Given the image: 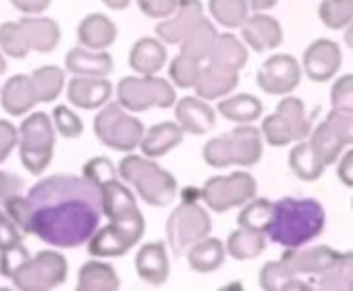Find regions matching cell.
I'll list each match as a JSON object with an SVG mask.
<instances>
[{
  "label": "cell",
  "instance_id": "6da1fadb",
  "mask_svg": "<svg viewBox=\"0 0 353 291\" xmlns=\"http://www.w3.org/2000/svg\"><path fill=\"white\" fill-rule=\"evenodd\" d=\"M104 214V194L90 177L52 175L38 181L26 198L23 233L54 248L90 241Z\"/></svg>",
  "mask_w": 353,
  "mask_h": 291
},
{
  "label": "cell",
  "instance_id": "7a4b0ae2",
  "mask_svg": "<svg viewBox=\"0 0 353 291\" xmlns=\"http://www.w3.org/2000/svg\"><path fill=\"white\" fill-rule=\"evenodd\" d=\"M83 175L100 185L104 194V214L112 221L110 227L94 233L90 239L92 256H123L143 233V219L135 208L133 196L114 177V167L106 159H92L83 167Z\"/></svg>",
  "mask_w": 353,
  "mask_h": 291
},
{
  "label": "cell",
  "instance_id": "3957f363",
  "mask_svg": "<svg viewBox=\"0 0 353 291\" xmlns=\"http://www.w3.org/2000/svg\"><path fill=\"white\" fill-rule=\"evenodd\" d=\"M324 229V210L316 200L283 198L272 206L266 225L268 237L285 248H297L314 239Z\"/></svg>",
  "mask_w": 353,
  "mask_h": 291
},
{
  "label": "cell",
  "instance_id": "277c9868",
  "mask_svg": "<svg viewBox=\"0 0 353 291\" xmlns=\"http://www.w3.org/2000/svg\"><path fill=\"white\" fill-rule=\"evenodd\" d=\"M54 123L46 112L30 114L19 127V157L21 165L32 175H42L54 152Z\"/></svg>",
  "mask_w": 353,
  "mask_h": 291
},
{
  "label": "cell",
  "instance_id": "5b68a950",
  "mask_svg": "<svg viewBox=\"0 0 353 291\" xmlns=\"http://www.w3.org/2000/svg\"><path fill=\"white\" fill-rule=\"evenodd\" d=\"M67 279V260L59 252H38L30 256L11 277L21 291H48L63 285Z\"/></svg>",
  "mask_w": 353,
  "mask_h": 291
},
{
  "label": "cell",
  "instance_id": "8992f818",
  "mask_svg": "<svg viewBox=\"0 0 353 291\" xmlns=\"http://www.w3.org/2000/svg\"><path fill=\"white\" fill-rule=\"evenodd\" d=\"M141 123L127 117L119 104H108L94 121V131L98 139L114 150H133L141 137Z\"/></svg>",
  "mask_w": 353,
  "mask_h": 291
},
{
  "label": "cell",
  "instance_id": "52a82bcc",
  "mask_svg": "<svg viewBox=\"0 0 353 291\" xmlns=\"http://www.w3.org/2000/svg\"><path fill=\"white\" fill-rule=\"evenodd\" d=\"M174 100L172 88L158 77H125L119 83V104L131 110H143L150 104H158L162 108L170 106Z\"/></svg>",
  "mask_w": 353,
  "mask_h": 291
},
{
  "label": "cell",
  "instance_id": "ba28073f",
  "mask_svg": "<svg viewBox=\"0 0 353 291\" xmlns=\"http://www.w3.org/2000/svg\"><path fill=\"white\" fill-rule=\"evenodd\" d=\"M21 233L23 231L13 223L7 210H0V274L7 279H11L15 270L30 258Z\"/></svg>",
  "mask_w": 353,
  "mask_h": 291
},
{
  "label": "cell",
  "instance_id": "9c48e42d",
  "mask_svg": "<svg viewBox=\"0 0 353 291\" xmlns=\"http://www.w3.org/2000/svg\"><path fill=\"white\" fill-rule=\"evenodd\" d=\"M297 81H299V65L289 54L270 57L258 73V83L268 94L291 92V90H295Z\"/></svg>",
  "mask_w": 353,
  "mask_h": 291
},
{
  "label": "cell",
  "instance_id": "30bf717a",
  "mask_svg": "<svg viewBox=\"0 0 353 291\" xmlns=\"http://www.w3.org/2000/svg\"><path fill=\"white\" fill-rule=\"evenodd\" d=\"M200 19H202V5L198 0H183V3H179V7H176L172 19L166 17V21L158 23L156 34L168 44H179L196 28Z\"/></svg>",
  "mask_w": 353,
  "mask_h": 291
},
{
  "label": "cell",
  "instance_id": "8fae6325",
  "mask_svg": "<svg viewBox=\"0 0 353 291\" xmlns=\"http://www.w3.org/2000/svg\"><path fill=\"white\" fill-rule=\"evenodd\" d=\"M305 73L314 81H326L334 75V71L341 67V50L330 40H318L314 42L303 57Z\"/></svg>",
  "mask_w": 353,
  "mask_h": 291
},
{
  "label": "cell",
  "instance_id": "7c38bea8",
  "mask_svg": "<svg viewBox=\"0 0 353 291\" xmlns=\"http://www.w3.org/2000/svg\"><path fill=\"white\" fill-rule=\"evenodd\" d=\"M110 94H112V86L104 77L77 75L75 79L69 81V88H67V96H69L71 104L85 108V110H92V108L106 104Z\"/></svg>",
  "mask_w": 353,
  "mask_h": 291
},
{
  "label": "cell",
  "instance_id": "4fadbf2b",
  "mask_svg": "<svg viewBox=\"0 0 353 291\" xmlns=\"http://www.w3.org/2000/svg\"><path fill=\"white\" fill-rule=\"evenodd\" d=\"M0 104L11 117H21L30 112L38 104V94L32 75H13L5 83L3 92H0Z\"/></svg>",
  "mask_w": 353,
  "mask_h": 291
},
{
  "label": "cell",
  "instance_id": "5bb4252c",
  "mask_svg": "<svg viewBox=\"0 0 353 291\" xmlns=\"http://www.w3.org/2000/svg\"><path fill=\"white\" fill-rule=\"evenodd\" d=\"M243 28V40L256 50L264 52L270 48H276L283 42V32L276 19L268 15H254L248 17V21L241 26Z\"/></svg>",
  "mask_w": 353,
  "mask_h": 291
},
{
  "label": "cell",
  "instance_id": "9a60e30c",
  "mask_svg": "<svg viewBox=\"0 0 353 291\" xmlns=\"http://www.w3.org/2000/svg\"><path fill=\"white\" fill-rule=\"evenodd\" d=\"M77 38L83 48L90 50H106L114 38H117V28L114 23L100 13H92L83 17V21L77 28Z\"/></svg>",
  "mask_w": 353,
  "mask_h": 291
},
{
  "label": "cell",
  "instance_id": "2e32d148",
  "mask_svg": "<svg viewBox=\"0 0 353 291\" xmlns=\"http://www.w3.org/2000/svg\"><path fill=\"white\" fill-rule=\"evenodd\" d=\"M26 40L30 44V50L36 52H52L61 42V28L54 19L48 17H23L21 21Z\"/></svg>",
  "mask_w": 353,
  "mask_h": 291
},
{
  "label": "cell",
  "instance_id": "e0dca14e",
  "mask_svg": "<svg viewBox=\"0 0 353 291\" xmlns=\"http://www.w3.org/2000/svg\"><path fill=\"white\" fill-rule=\"evenodd\" d=\"M65 65L71 73L83 77H106L112 71V59L104 50H90V48H73Z\"/></svg>",
  "mask_w": 353,
  "mask_h": 291
},
{
  "label": "cell",
  "instance_id": "ac0fdd59",
  "mask_svg": "<svg viewBox=\"0 0 353 291\" xmlns=\"http://www.w3.org/2000/svg\"><path fill=\"white\" fill-rule=\"evenodd\" d=\"M164 61H166L164 46L152 38H141L139 42H135L129 54L131 69H135L141 75H154L156 71H160Z\"/></svg>",
  "mask_w": 353,
  "mask_h": 291
},
{
  "label": "cell",
  "instance_id": "d6986e66",
  "mask_svg": "<svg viewBox=\"0 0 353 291\" xmlns=\"http://www.w3.org/2000/svg\"><path fill=\"white\" fill-rule=\"evenodd\" d=\"M210 61L216 67L239 71L248 61V50L235 36L225 34V36L216 38V42H214V46L210 50Z\"/></svg>",
  "mask_w": 353,
  "mask_h": 291
},
{
  "label": "cell",
  "instance_id": "ffe728a7",
  "mask_svg": "<svg viewBox=\"0 0 353 291\" xmlns=\"http://www.w3.org/2000/svg\"><path fill=\"white\" fill-rule=\"evenodd\" d=\"M137 270H139V277L148 283H154V285H160L166 277V258H164V248L162 243H150L145 245L139 256H137Z\"/></svg>",
  "mask_w": 353,
  "mask_h": 291
},
{
  "label": "cell",
  "instance_id": "44dd1931",
  "mask_svg": "<svg viewBox=\"0 0 353 291\" xmlns=\"http://www.w3.org/2000/svg\"><path fill=\"white\" fill-rule=\"evenodd\" d=\"M32 81L38 94V102H52L61 96L65 86V71L54 65L40 67L32 73Z\"/></svg>",
  "mask_w": 353,
  "mask_h": 291
},
{
  "label": "cell",
  "instance_id": "7402d4cb",
  "mask_svg": "<svg viewBox=\"0 0 353 291\" xmlns=\"http://www.w3.org/2000/svg\"><path fill=\"white\" fill-rule=\"evenodd\" d=\"M216 30L210 21H206L204 17L196 23V28L185 36V40L181 42L183 44V54H190L194 59H204V57H210V50L216 42Z\"/></svg>",
  "mask_w": 353,
  "mask_h": 291
},
{
  "label": "cell",
  "instance_id": "603a6c76",
  "mask_svg": "<svg viewBox=\"0 0 353 291\" xmlns=\"http://www.w3.org/2000/svg\"><path fill=\"white\" fill-rule=\"evenodd\" d=\"M237 83V71H231V69H223V67H216V65H210L208 69L202 71L196 88L200 94L208 96V98H214V96H221L229 90H233Z\"/></svg>",
  "mask_w": 353,
  "mask_h": 291
},
{
  "label": "cell",
  "instance_id": "cb8c5ba5",
  "mask_svg": "<svg viewBox=\"0 0 353 291\" xmlns=\"http://www.w3.org/2000/svg\"><path fill=\"white\" fill-rule=\"evenodd\" d=\"M79 291H94V289H119V279L108 264L102 262H88L79 270L77 281Z\"/></svg>",
  "mask_w": 353,
  "mask_h": 291
},
{
  "label": "cell",
  "instance_id": "d4e9b609",
  "mask_svg": "<svg viewBox=\"0 0 353 291\" xmlns=\"http://www.w3.org/2000/svg\"><path fill=\"white\" fill-rule=\"evenodd\" d=\"M210 13L225 28H239L248 21L245 0H210Z\"/></svg>",
  "mask_w": 353,
  "mask_h": 291
},
{
  "label": "cell",
  "instance_id": "484cf974",
  "mask_svg": "<svg viewBox=\"0 0 353 291\" xmlns=\"http://www.w3.org/2000/svg\"><path fill=\"white\" fill-rule=\"evenodd\" d=\"M0 50L11 59H26L30 52V44L26 40L21 23H3L0 26Z\"/></svg>",
  "mask_w": 353,
  "mask_h": 291
},
{
  "label": "cell",
  "instance_id": "4316f807",
  "mask_svg": "<svg viewBox=\"0 0 353 291\" xmlns=\"http://www.w3.org/2000/svg\"><path fill=\"white\" fill-rule=\"evenodd\" d=\"M320 17L326 28L339 30L353 21V0H324Z\"/></svg>",
  "mask_w": 353,
  "mask_h": 291
},
{
  "label": "cell",
  "instance_id": "83f0119b",
  "mask_svg": "<svg viewBox=\"0 0 353 291\" xmlns=\"http://www.w3.org/2000/svg\"><path fill=\"white\" fill-rule=\"evenodd\" d=\"M221 112L235 121H252L262 112V104L254 96H237L221 104Z\"/></svg>",
  "mask_w": 353,
  "mask_h": 291
},
{
  "label": "cell",
  "instance_id": "f1b7e54d",
  "mask_svg": "<svg viewBox=\"0 0 353 291\" xmlns=\"http://www.w3.org/2000/svg\"><path fill=\"white\" fill-rule=\"evenodd\" d=\"M172 131H176L174 125H158L154 129H150L148 137L143 139V154L148 157H162L168 148H172L174 143H179L181 137H168Z\"/></svg>",
  "mask_w": 353,
  "mask_h": 291
},
{
  "label": "cell",
  "instance_id": "f546056e",
  "mask_svg": "<svg viewBox=\"0 0 353 291\" xmlns=\"http://www.w3.org/2000/svg\"><path fill=\"white\" fill-rule=\"evenodd\" d=\"M202 71H200V61L190 57V54H179L172 63H170V77L176 81V86H183V88H190V86H196L198 79H200Z\"/></svg>",
  "mask_w": 353,
  "mask_h": 291
},
{
  "label": "cell",
  "instance_id": "4dcf8cb0",
  "mask_svg": "<svg viewBox=\"0 0 353 291\" xmlns=\"http://www.w3.org/2000/svg\"><path fill=\"white\" fill-rule=\"evenodd\" d=\"M176 117H179L192 131H194V123H198V121H206V123H210L212 125V121H214V114H212V110L206 106V104H202V102H198L196 98H183L181 102H179V106H176Z\"/></svg>",
  "mask_w": 353,
  "mask_h": 291
},
{
  "label": "cell",
  "instance_id": "1f68e13d",
  "mask_svg": "<svg viewBox=\"0 0 353 291\" xmlns=\"http://www.w3.org/2000/svg\"><path fill=\"white\" fill-rule=\"evenodd\" d=\"M52 123H54V127H57V131L63 135V137H69V139H73V137H79L81 133H83V123H81V119L71 110V108H67V106H57L54 110H52Z\"/></svg>",
  "mask_w": 353,
  "mask_h": 291
},
{
  "label": "cell",
  "instance_id": "d6a6232c",
  "mask_svg": "<svg viewBox=\"0 0 353 291\" xmlns=\"http://www.w3.org/2000/svg\"><path fill=\"white\" fill-rule=\"evenodd\" d=\"M272 206L274 204H270V202H266V200H258V202H254L252 206H248L243 212H241V217H239V225L241 227H248V229H266V225H268V221H270V217H272Z\"/></svg>",
  "mask_w": 353,
  "mask_h": 291
},
{
  "label": "cell",
  "instance_id": "836d02e7",
  "mask_svg": "<svg viewBox=\"0 0 353 291\" xmlns=\"http://www.w3.org/2000/svg\"><path fill=\"white\" fill-rule=\"evenodd\" d=\"M15 146H19V129L11 121L0 119V165L11 157Z\"/></svg>",
  "mask_w": 353,
  "mask_h": 291
},
{
  "label": "cell",
  "instance_id": "e575fe53",
  "mask_svg": "<svg viewBox=\"0 0 353 291\" xmlns=\"http://www.w3.org/2000/svg\"><path fill=\"white\" fill-rule=\"evenodd\" d=\"M196 250L204 254V258L202 256H192V260L202 258V262L194 264V268H198L200 272H210L214 266H219L223 262V248H221L219 241H208V243H204V245H200Z\"/></svg>",
  "mask_w": 353,
  "mask_h": 291
},
{
  "label": "cell",
  "instance_id": "d590c367",
  "mask_svg": "<svg viewBox=\"0 0 353 291\" xmlns=\"http://www.w3.org/2000/svg\"><path fill=\"white\" fill-rule=\"evenodd\" d=\"M137 5L152 19H166L179 7L176 0H137Z\"/></svg>",
  "mask_w": 353,
  "mask_h": 291
},
{
  "label": "cell",
  "instance_id": "8d00e7d4",
  "mask_svg": "<svg viewBox=\"0 0 353 291\" xmlns=\"http://www.w3.org/2000/svg\"><path fill=\"white\" fill-rule=\"evenodd\" d=\"M26 188L23 179L17 173H9V171H0V200H7L9 196L21 194V190Z\"/></svg>",
  "mask_w": 353,
  "mask_h": 291
},
{
  "label": "cell",
  "instance_id": "74e56055",
  "mask_svg": "<svg viewBox=\"0 0 353 291\" xmlns=\"http://www.w3.org/2000/svg\"><path fill=\"white\" fill-rule=\"evenodd\" d=\"M11 5L26 15H40L50 7V0H11Z\"/></svg>",
  "mask_w": 353,
  "mask_h": 291
},
{
  "label": "cell",
  "instance_id": "f35d334b",
  "mask_svg": "<svg viewBox=\"0 0 353 291\" xmlns=\"http://www.w3.org/2000/svg\"><path fill=\"white\" fill-rule=\"evenodd\" d=\"M353 100V75H347L339 79L336 88L332 90V102H349Z\"/></svg>",
  "mask_w": 353,
  "mask_h": 291
},
{
  "label": "cell",
  "instance_id": "ab89813d",
  "mask_svg": "<svg viewBox=\"0 0 353 291\" xmlns=\"http://www.w3.org/2000/svg\"><path fill=\"white\" fill-rule=\"evenodd\" d=\"M339 175H341V179H343L347 185H353V150L343 159Z\"/></svg>",
  "mask_w": 353,
  "mask_h": 291
},
{
  "label": "cell",
  "instance_id": "60d3db41",
  "mask_svg": "<svg viewBox=\"0 0 353 291\" xmlns=\"http://www.w3.org/2000/svg\"><path fill=\"white\" fill-rule=\"evenodd\" d=\"M102 3L108 7V9H114V11H123L129 7V0H102Z\"/></svg>",
  "mask_w": 353,
  "mask_h": 291
},
{
  "label": "cell",
  "instance_id": "b9f144b4",
  "mask_svg": "<svg viewBox=\"0 0 353 291\" xmlns=\"http://www.w3.org/2000/svg\"><path fill=\"white\" fill-rule=\"evenodd\" d=\"M250 3H252V9H256V11H264V9L274 7V5H276V0H250Z\"/></svg>",
  "mask_w": 353,
  "mask_h": 291
},
{
  "label": "cell",
  "instance_id": "7bdbcfd3",
  "mask_svg": "<svg viewBox=\"0 0 353 291\" xmlns=\"http://www.w3.org/2000/svg\"><path fill=\"white\" fill-rule=\"evenodd\" d=\"M345 42H347L349 48H353V21H351V26H349V30L345 34Z\"/></svg>",
  "mask_w": 353,
  "mask_h": 291
},
{
  "label": "cell",
  "instance_id": "ee69618b",
  "mask_svg": "<svg viewBox=\"0 0 353 291\" xmlns=\"http://www.w3.org/2000/svg\"><path fill=\"white\" fill-rule=\"evenodd\" d=\"M5 71H7V61H5L3 52H0V75H3Z\"/></svg>",
  "mask_w": 353,
  "mask_h": 291
}]
</instances>
